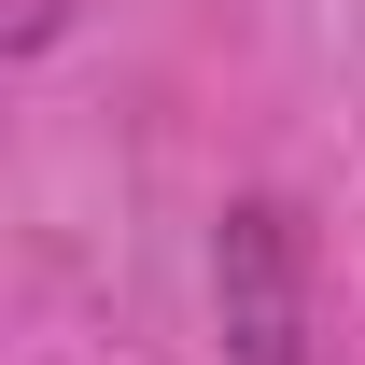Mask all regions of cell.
<instances>
[{"instance_id": "obj_1", "label": "cell", "mask_w": 365, "mask_h": 365, "mask_svg": "<svg viewBox=\"0 0 365 365\" xmlns=\"http://www.w3.org/2000/svg\"><path fill=\"white\" fill-rule=\"evenodd\" d=\"M56 29H71V0H14V14H0V43L29 56V43H56Z\"/></svg>"}]
</instances>
